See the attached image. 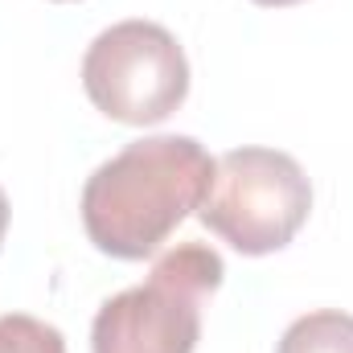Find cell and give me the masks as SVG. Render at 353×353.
<instances>
[{
	"label": "cell",
	"instance_id": "9c48e42d",
	"mask_svg": "<svg viewBox=\"0 0 353 353\" xmlns=\"http://www.w3.org/2000/svg\"><path fill=\"white\" fill-rule=\"evenodd\" d=\"M58 4H70V0H58Z\"/></svg>",
	"mask_w": 353,
	"mask_h": 353
},
{
	"label": "cell",
	"instance_id": "7a4b0ae2",
	"mask_svg": "<svg viewBox=\"0 0 353 353\" xmlns=\"http://www.w3.org/2000/svg\"><path fill=\"white\" fill-rule=\"evenodd\" d=\"M222 255L205 243L165 251L152 275L111 296L90 325V353H193L201 300L222 288Z\"/></svg>",
	"mask_w": 353,
	"mask_h": 353
},
{
	"label": "cell",
	"instance_id": "6da1fadb",
	"mask_svg": "<svg viewBox=\"0 0 353 353\" xmlns=\"http://www.w3.org/2000/svg\"><path fill=\"white\" fill-rule=\"evenodd\" d=\"M214 157L193 136H148L87 176L83 226L111 259H148L176 226L201 210Z\"/></svg>",
	"mask_w": 353,
	"mask_h": 353
},
{
	"label": "cell",
	"instance_id": "3957f363",
	"mask_svg": "<svg viewBox=\"0 0 353 353\" xmlns=\"http://www.w3.org/2000/svg\"><path fill=\"white\" fill-rule=\"evenodd\" d=\"M312 185L296 157L275 148H234L214 161L197 218L239 255H271L308 222Z\"/></svg>",
	"mask_w": 353,
	"mask_h": 353
},
{
	"label": "cell",
	"instance_id": "ba28073f",
	"mask_svg": "<svg viewBox=\"0 0 353 353\" xmlns=\"http://www.w3.org/2000/svg\"><path fill=\"white\" fill-rule=\"evenodd\" d=\"M255 4H263V8H288V4H300V0H255Z\"/></svg>",
	"mask_w": 353,
	"mask_h": 353
},
{
	"label": "cell",
	"instance_id": "5b68a950",
	"mask_svg": "<svg viewBox=\"0 0 353 353\" xmlns=\"http://www.w3.org/2000/svg\"><path fill=\"white\" fill-rule=\"evenodd\" d=\"M275 353H353V316L337 308L308 312L288 325Z\"/></svg>",
	"mask_w": 353,
	"mask_h": 353
},
{
	"label": "cell",
	"instance_id": "277c9868",
	"mask_svg": "<svg viewBox=\"0 0 353 353\" xmlns=\"http://www.w3.org/2000/svg\"><path fill=\"white\" fill-rule=\"evenodd\" d=\"M87 99L115 123L148 128L169 119L189 94V62L157 21H119L90 41L83 58Z\"/></svg>",
	"mask_w": 353,
	"mask_h": 353
},
{
	"label": "cell",
	"instance_id": "52a82bcc",
	"mask_svg": "<svg viewBox=\"0 0 353 353\" xmlns=\"http://www.w3.org/2000/svg\"><path fill=\"white\" fill-rule=\"evenodd\" d=\"M4 230H8V197L0 189V247H4Z\"/></svg>",
	"mask_w": 353,
	"mask_h": 353
},
{
	"label": "cell",
	"instance_id": "8992f818",
	"mask_svg": "<svg viewBox=\"0 0 353 353\" xmlns=\"http://www.w3.org/2000/svg\"><path fill=\"white\" fill-rule=\"evenodd\" d=\"M0 353H66V341L54 325H46L29 312H4L0 316Z\"/></svg>",
	"mask_w": 353,
	"mask_h": 353
}]
</instances>
